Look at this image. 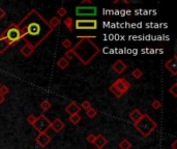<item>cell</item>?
I'll return each instance as SVG.
<instances>
[{
  "label": "cell",
  "instance_id": "6da1fadb",
  "mask_svg": "<svg viewBox=\"0 0 177 149\" xmlns=\"http://www.w3.org/2000/svg\"><path fill=\"white\" fill-rule=\"evenodd\" d=\"M18 27L21 31L22 39L33 49L39 47L54 30L35 9H32L18 24Z\"/></svg>",
  "mask_w": 177,
  "mask_h": 149
},
{
  "label": "cell",
  "instance_id": "7a4b0ae2",
  "mask_svg": "<svg viewBox=\"0 0 177 149\" xmlns=\"http://www.w3.org/2000/svg\"><path fill=\"white\" fill-rule=\"evenodd\" d=\"M73 55L77 56L83 64H88L97 54L100 48L89 39H82L72 48Z\"/></svg>",
  "mask_w": 177,
  "mask_h": 149
},
{
  "label": "cell",
  "instance_id": "3957f363",
  "mask_svg": "<svg viewBox=\"0 0 177 149\" xmlns=\"http://www.w3.org/2000/svg\"><path fill=\"white\" fill-rule=\"evenodd\" d=\"M134 127L143 137H148L156 129L157 124L148 114H143L142 118L134 124Z\"/></svg>",
  "mask_w": 177,
  "mask_h": 149
},
{
  "label": "cell",
  "instance_id": "277c9868",
  "mask_svg": "<svg viewBox=\"0 0 177 149\" xmlns=\"http://www.w3.org/2000/svg\"><path fill=\"white\" fill-rule=\"evenodd\" d=\"M0 36L7 40L9 46H16L22 39L21 31L17 24L12 23L5 30L0 34Z\"/></svg>",
  "mask_w": 177,
  "mask_h": 149
},
{
  "label": "cell",
  "instance_id": "5b68a950",
  "mask_svg": "<svg viewBox=\"0 0 177 149\" xmlns=\"http://www.w3.org/2000/svg\"><path fill=\"white\" fill-rule=\"evenodd\" d=\"M130 88V83L124 78H119L110 86V91L116 97H121Z\"/></svg>",
  "mask_w": 177,
  "mask_h": 149
},
{
  "label": "cell",
  "instance_id": "8992f818",
  "mask_svg": "<svg viewBox=\"0 0 177 149\" xmlns=\"http://www.w3.org/2000/svg\"><path fill=\"white\" fill-rule=\"evenodd\" d=\"M73 26L77 30H95L97 28V21L93 20V19H91V20L77 19Z\"/></svg>",
  "mask_w": 177,
  "mask_h": 149
},
{
  "label": "cell",
  "instance_id": "52a82bcc",
  "mask_svg": "<svg viewBox=\"0 0 177 149\" xmlns=\"http://www.w3.org/2000/svg\"><path fill=\"white\" fill-rule=\"evenodd\" d=\"M32 126H33L40 134V132H46L51 127V121L43 114H40Z\"/></svg>",
  "mask_w": 177,
  "mask_h": 149
},
{
  "label": "cell",
  "instance_id": "ba28073f",
  "mask_svg": "<svg viewBox=\"0 0 177 149\" xmlns=\"http://www.w3.org/2000/svg\"><path fill=\"white\" fill-rule=\"evenodd\" d=\"M76 13L77 16H81V17H87V16H95L96 15V7L95 6H90V7H77L76 9Z\"/></svg>",
  "mask_w": 177,
  "mask_h": 149
},
{
  "label": "cell",
  "instance_id": "9c48e42d",
  "mask_svg": "<svg viewBox=\"0 0 177 149\" xmlns=\"http://www.w3.org/2000/svg\"><path fill=\"white\" fill-rule=\"evenodd\" d=\"M35 141H36V143L40 146V147L45 148L50 144L51 138L47 132H40V134H39V136L35 138Z\"/></svg>",
  "mask_w": 177,
  "mask_h": 149
},
{
  "label": "cell",
  "instance_id": "30bf717a",
  "mask_svg": "<svg viewBox=\"0 0 177 149\" xmlns=\"http://www.w3.org/2000/svg\"><path fill=\"white\" fill-rule=\"evenodd\" d=\"M165 67L173 76H176L177 75V59H176V56H174L172 59H170V60H168L167 62H166Z\"/></svg>",
  "mask_w": 177,
  "mask_h": 149
},
{
  "label": "cell",
  "instance_id": "8fae6325",
  "mask_svg": "<svg viewBox=\"0 0 177 149\" xmlns=\"http://www.w3.org/2000/svg\"><path fill=\"white\" fill-rule=\"evenodd\" d=\"M81 110H82V109L80 108V106H79L77 102H70V105H67L66 108H65V112H66L70 116V115H75V114H79Z\"/></svg>",
  "mask_w": 177,
  "mask_h": 149
},
{
  "label": "cell",
  "instance_id": "7c38bea8",
  "mask_svg": "<svg viewBox=\"0 0 177 149\" xmlns=\"http://www.w3.org/2000/svg\"><path fill=\"white\" fill-rule=\"evenodd\" d=\"M64 127H65V124H64L63 121H62L61 119H59V118H56L53 122H51L50 129H52L53 131L56 132V134H59L61 131H63Z\"/></svg>",
  "mask_w": 177,
  "mask_h": 149
},
{
  "label": "cell",
  "instance_id": "4fadbf2b",
  "mask_svg": "<svg viewBox=\"0 0 177 149\" xmlns=\"http://www.w3.org/2000/svg\"><path fill=\"white\" fill-rule=\"evenodd\" d=\"M108 144V140L103 136V135L99 134L97 136H95V140L93 142V145L96 147L97 149H103L106 145Z\"/></svg>",
  "mask_w": 177,
  "mask_h": 149
},
{
  "label": "cell",
  "instance_id": "5bb4252c",
  "mask_svg": "<svg viewBox=\"0 0 177 149\" xmlns=\"http://www.w3.org/2000/svg\"><path fill=\"white\" fill-rule=\"evenodd\" d=\"M112 69L115 70L117 74H122L125 69H126V64L124 63L122 60H117L112 64Z\"/></svg>",
  "mask_w": 177,
  "mask_h": 149
},
{
  "label": "cell",
  "instance_id": "9a60e30c",
  "mask_svg": "<svg viewBox=\"0 0 177 149\" xmlns=\"http://www.w3.org/2000/svg\"><path fill=\"white\" fill-rule=\"evenodd\" d=\"M142 116H143V114L140 112V110H139V109H134V110L132 111V112L130 113L129 117H130V119L134 123H137L138 121L140 120L141 118H142Z\"/></svg>",
  "mask_w": 177,
  "mask_h": 149
},
{
  "label": "cell",
  "instance_id": "2e32d148",
  "mask_svg": "<svg viewBox=\"0 0 177 149\" xmlns=\"http://www.w3.org/2000/svg\"><path fill=\"white\" fill-rule=\"evenodd\" d=\"M20 52H21L22 55L25 56V57H29V56H31V55H32V53L34 52V49L32 48L30 45L25 44V45L23 46V47L21 48Z\"/></svg>",
  "mask_w": 177,
  "mask_h": 149
},
{
  "label": "cell",
  "instance_id": "e0dca14e",
  "mask_svg": "<svg viewBox=\"0 0 177 149\" xmlns=\"http://www.w3.org/2000/svg\"><path fill=\"white\" fill-rule=\"evenodd\" d=\"M9 47H10L9 44L7 43V40L3 39V37L0 36V54L4 53L5 51L9 49Z\"/></svg>",
  "mask_w": 177,
  "mask_h": 149
},
{
  "label": "cell",
  "instance_id": "ac0fdd59",
  "mask_svg": "<svg viewBox=\"0 0 177 149\" xmlns=\"http://www.w3.org/2000/svg\"><path fill=\"white\" fill-rule=\"evenodd\" d=\"M56 64H57V66H58L60 69H65L67 66H69L70 62H69V60H67V59H65L64 57H61L58 61H57Z\"/></svg>",
  "mask_w": 177,
  "mask_h": 149
},
{
  "label": "cell",
  "instance_id": "d6986e66",
  "mask_svg": "<svg viewBox=\"0 0 177 149\" xmlns=\"http://www.w3.org/2000/svg\"><path fill=\"white\" fill-rule=\"evenodd\" d=\"M40 108L42 109V111H43V112H47V111H49L51 108H52V104H51L48 99H45V101H43L40 104Z\"/></svg>",
  "mask_w": 177,
  "mask_h": 149
},
{
  "label": "cell",
  "instance_id": "ffe728a7",
  "mask_svg": "<svg viewBox=\"0 0 177 149\" xmlns=\"http://www.w3.org/2000/svg\"><path fill=\"white\" fill-rule=\"evenodd\" d=\"M63 24L65 25V27L67 28V30H70V32H73V18H70V17L65 18V20L63 21Z\"/></svg>",
  "mask_w": 177,
  "mask_h": 149
},
{
  "label": "cell",
  "instance_id": "44dd1931",
  "mask_svg": "<svg viewBox=\"0 0 177 149\" xmlns=\"http://www.w3.org/2000/svg\"><path fill=\"white\" fill-rule=\"evenodd\" d=\"M48 23H49V25L52 27L53 29H55L56 27H58L59 25H60L61 21H60V19H59L58 17H53L50 21H49Z\"/></svg>",
  "mask_w": 177,
  "mask_h": 149
},
{
  "label": "cell",
  "instance_id": "7402d4cb",
  "mask_svg": "<svg viewBox=\"0 0 177 149\" xmlns=\"http://www.w3.org/2000/svg\"><path fill=\"white\" fill-rule=\"evenodd\" d=\"M118 147L120 149H130L132 148V143H130L127 139H123L118 144Z\"/></svg>",
  "mask_w": 177,
  "mask_h": 149
},
{
  "label": "cell",
  "instance_id": "603a6c76",
  "mask_svg": "<svg viewBox=\"0 0 177 149\" xmlns=\"http://www.w3.org/2000/svg\"><path fill=\"white\" fill-rule=\"evenodd\" d=\"M81 119H82V117H81L79 114H75V115H70V117H69V120H70V122L72 123V124H78L79 122L81 121Z\"/></svg>",
  "mask_w": 177,
  "mask_h": 149
},
{
  "label": "cell",
  "instance_id": "cb8c5ba5",
  "mask_svg": "<svg viewBox=\"0 0 177 149\" xmlns=\"http://www.w3.org/2000/svg\"><path fill=\"white\" fill-rule=\"evenodd\" d=\"M142 75H143V73H142V70H141L140 69H134L132 72V76H133V78L136 80H138V79H140L141 77H142Z\"/></svg>",
  "mask_w": 177,
  "mask_h": 149
},
{
  "label": "cell",
  "instance_id": "d4e9b609",
  "mask_svg": "<svg viewBox=\"0 0 177 149\" xmlns=\"http://www.w3.org/2000/svg\"><path fill=\"white\" fill-rule=\"evenodd\" d=\"M61 45H62V47H63L64 49H66V50H70V49H72V48H73V43H72V40L69 39H63V42L61 43Z\"/></svg>",
  "mask_w": 177,
  "mask_h": 149
},
{
  "label": "cell",
  "instance_id": "484cf974",
  "mask_svg": "<svg viewBox=\"0 0 177 149\" xmlns=\"http://www.w3.org/2000/svg\"><path fill=\"white\" fill-rule=\"evenodd\" d=\"M96 114H97V111L94 109V108H90L89 110H87L86 111V115L88 116L89 118H94L95 116H96Z\"/></svg>",
  "mask_w": 177,
  "mask_h": 149
},
{
  "label": "cell",
  "instance_id": "4316f807",
  "mask_svg": "<svg viewBox=\"0 0 177 149\" xmlns=\"http://www.w3.org/2000/svg\"><path fill=\"white\" fill-rule=\"evenodd\" d=\"M169 92L174 96V97H177V83H174L170 88H169Z\"/></svg>",
  "mask_w": 177,
  "mask_h": 149
},
{
  "label": "cell",
  "instance_id": "83f0119b",
  "mask_svg": "<svg viewBox=\"0 0 177 149\" xmlns=\"http://www.w3.org/2000/svg\"><path fill=\"white\" fill-rule=\"evenodd\" d=\"M80 108H81V109H83V110H85V112H86L87 110H89L91 108L90 102H89V101H84L82 104H81Z\"/></svg>",
  "mask_w": 177,
  "mask_h": 149
},
{
  "label": "cell",
  "instance_id": "f1b7e54d",
  "mask_svg": "<svg viewBox=\"0 0 177 149\" xmlns=\"http://www.w3.org/2000/svg\"><path fill=\"white\" fill-rule=\"evenodd\" d=\"M75 57V55H73V52L72 49H70V50H67L66 52L64 53V58L67 59V60H72V59Z\"/></svg>",
  "mask_w": 177,
  "mask_h": 149
},
{
  "label": "cell",
  "instance_id": "f546056e",
  "mask_svg": "<svg viewBox=\"0 0 177 149\" xmlns=\"http://www.w3.org/2000/svg\"><path fill=\"white\" fill-rule=\"evenodd\" d=\"M9 92V88L7 87L6 85H1L0 86V94H2L3 96L6 95L7 93Z\"/></svg>",
  "mask_w": 177,
  "mask_h": 149
},
{
  "label": "cell",
  "instance_id": "4dcf8cb0",
  "mask_svg": "<svg viewBox=\"0 0 177 149\" xmlns=\"http://www.w3.org/2000/svg\"><path fill=\"white\" fill-rule=\"evenodd\" d=\"M36 119H37L36 116H34L33 114H30V115L28 116V117L26 118V120H27V122H28L29 124L33 125V124L35 123V121H36Z\"/></svg>",
  "mask_w": 177,
  "mask_h": 149
},
{
  "label": "cell",
  "instance_id": "1f68e13d",
  "mask_svg": "<svg viewBox=\"0 0 177 149\" xmlns=\"http://www.w3.org/2000/svg\"><path fill=\"white\" fill-rule=\"evenodd\" d=\"M151 107L153 108L154 110H159L162 108V102H160L159 99H156V101H153L151 102Z\"/></svg>",
  "mask_w": 177,
  "mask_h": 149
},
{
  "label": "cell",
  "instance_id": "d6a6232c",
  "mask_svg": "<svg viewBox=\"0 0 177 149\" xmlns=\"http://www.w3.org/2000/svg\"><path fill=\"white\" fill-rule=\"evenodd\" d=\"M67 13V10L64 9V7H59L58 9H57V15H58V17H65Z\"/></svg>",
  "mask_w": 177,
  "mask_h": 149
},
{
  "label": "cell",
  "instance_id": "836d02e7",
  "mask_svg": "<svg viewBox=\"0 0 177 149\" xmlns=\"http://www.w3.org/2000/svg\"><path fill=\"white\" fill-rule=\"evenodd\" d=\"M87 141H88L89 143H90V144H93V142H94V140H95V136L93 134H89L88 136H87Z\"/></svg>",
  "mask_w": 177,
  "mask_h": 149
},
{
  "label": "cell",
  "instance_id": "e575fe53",
  "mask_svg": "<svg viewBox=\"0 0 177 149\" xmlns=\"http://www.w3.org/2000/svg\"><path fill=\"white\" fill-rule=\"evenodd\" d=\"M5 16H6V13H5V10L2 9V7H0V20H1V19H3Z\"/></svg>",
  "mask_w": 177,
  "mask_h": 149
},
{
  "label": "cell",
  "instance_id": "d590c367",
  "mask_svg": "<svg viewBox=\"0 0 177 149\" xmlns=\"http://www.w3.org/2000/svg\"><path fill=\"white\" fill-rule=\"evenodd\" d=\"M81 4H82V5H85V4H89V5H91V4H92V2L90 1V0H83V1L81 2Z\"/></svg>",
  "mask_w": 177,
  "mask_h": 149
},
{
  "label": "cell",
  "instance_id": "8d00e7d4",
  "mask_svg": "<svg viewBox=\"0 0 177 149\" xmlns=\"http://www.w3.org/2000/svg\"><path fill=\"white\" fill-rule=\"evenodd\" d=\"M4 101H5V96H3L2 94H0V105L3 104Z\"/></svg>",
  "mask_w": 177,
  "mask_h": 149
},
{
  "label": "cell",
  "instance_id": "74e56055",
  "mask_svg": "<svg viewBox=\"0 0 177 149\" xmlns=\"http://www.w3.org/2000/svg\"><path fill=\"white\" fill-rule=\"evenodd\" d=\"M176 144H177V141H174L172 144H171V147H172L173 149H177V148H176Z\"/></svg>",
  "mask_w": 177,
  "mask_h": 149
},
{
  "label": "cell",
  "instance_id": "f35d334b",
  "mask_svg": "<svg viewBox=\"0 0 177 149\" xmlns=\"http://www.w3.org/2000/svg\"><path fill=\"white\" fill-rule=\"evenodd\" d=\"M0 86H1V83H0Z\"/></svg>",
  "mask_w": 177,
  "mask_h": 149
}]
</instances>
